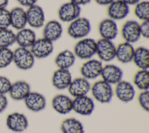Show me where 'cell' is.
<instances>
[{
  "mask_svg": "<svg viewBox=\"0 0 149 133\" xmlns=\"http://www.w3.org/2000/svg\"><path fill=\"white\" fill-rule=\"evenodd\" d=\"M23 101L27 108L33 112L41 111L47 106L45 97L42 93L36 91H30Z\"/></svg>",
  "mask_w": 149,
  "mask_h": 133,
  "instance_id": "obj_16",
  "label": "cell"
},
{
  "mask_svg": "<svg viewBox=\"0 0 149 133\" xmlns=\"http://www.w3.org/2000/svg\"><path fill=\"white\" fill-rule=\"evenodd\" d=\"M36 39V32L31 28L24 27L15 33V43L20 47L30 48Z\"/></svg>",
  "mask_w": 149,
  "mask_h": 133,
  "instance_id": "obj_23",
  "label": "cell"
},
{
  "mask_svg": "<svg viewBox=\"0 0 149 133\" xmlns=\"http://www.w3.org/2000/svg\"><path fill=\"white\" fill-rule=\"evenodd\" d=\"M91 83L84 78L80 76L72 79L68 90L73 98L87 95L90 92Z\"/></svg>",
  "mask_w": 149,
  "mask_h": 133,
  "instance_id": "obj_15",
  "label": "cell"
},
{
  "mask_svg": "<svg viewBox=\"0 0 149 133\" xmlns=\"http://www.w3.org/2000/svg\"><path fill=\"white\" fill-rule=\"evenodd\" d=\"M35 59L30 48L18 47L13 51V62L19 69L26 71L33 68Z\"/></svg>",
  "mask_w": 149,
  "mask_h": 133,
  "instance_id": "obj_4",
  "label": "cell"
},
{
  "mask_svg": "<svg viewBox=\"0 0 149 133\" xmlns=\"http://www.w3.org/2000/svg\"><path fill=\"white\" fill-rule=\"evenodd\" d=\"M13 62V51L9 48H0V69L5 68Z\"/></svg>",
  "mask_w": 149,
  "mask_h": 133,
  "instance_id": "obj_32",
  "label": "cell"
},
{
  "mask_svg": "<svg viewBox=\"0 0 149 133\" xmlns=\"http://www.w3.org/2000/svg\"><path fill=\"white\" fill-rule=\"evenodd\" d=\"M12 82L9 78L5 76L0 75V94L8 93Z\"/></svg>",
  "mask_w": 149,
  "mask_h": 133,
  "instance_id": "obj_35",
  "label": "cell"
},
{
  "mask_svg": "<svg viewBox=\"0 0 149 133\" xmlns=\"http://www.w3.org/2000/svg\"><path fill=\"white\" fill-rule=\"evenodd\" d=\"M140 23L136 20H128L122 25L121 36L124 41L134 44L137 42L141 37L140 33Z\"/></svg>",
  "mask_w": 149,
  "mask_h": 133,
  "instance_id": "obj_10",
  "label": "cell"
},
{
  "mask_svg": "<svg viewBox=\"0 0 149 133\" xmlns=\"http://www.w3.org/2000/svg\"><path fill=\"white\" fill-rule=\"evenodd\" d=\"M62 33V25L56 20H50L45 22L42 27V37L52 43L59 40Z\"/></svg>",
  "mask_w": 149,
  "mask_h": 133,
  "instance_id": "obj_21",
  "label": "cell"
},
{
  "mask_svg": "<svg viewBox=\"0 0 149 133\" xmlns=\"http://www.w3.org/2000/svg\"><path fill=\"white\" fill-rule=\"evenodd\" d=\"M95 108L94 100L87 94L73 98L72 111L82 116L92 114Z\"/></svg>",
  "mask_w": 149,
  "mask_h": 133,
  "instance_id": "obj_8",
  "label": "cell"
},
{
  "mask_svg": "<svg viewBox=\"0 0 149 133\" xmlns=\"http://www.w3.org/2000/svg\"><path fill=\"white\" fill-rule=\"evenodd\" d=\"M130 12L129 6L121 0H115L107 8L108 18L115 20H120L126 18Z\"/></svg>",
  "mask_w": 149,
  "mask_h": 133,
  "instance_id": "obj_18",
  "label": "cell"
},
{
  "mask_svg": "<svg viewBox=\"0 0 149 133\" xmlns=\"http://www.w3.org/2000/svg\"><path fill=\"white\" fill-rule=\"evenodd\" d=\"M132 62L139 69H148L149 50L144 46L134 48Z\"/></svg>",
  "mask_w": 149,
  "mask_h": 133,
  "instance_id": "obj_27",
  "label": "cell"
},
{
  "mask_svg": "<svg viewBox=\"0 0 149 133\" xmlns=\"http://www.w3.org/2000/svg\"><path fill=\"white\" fill-rule=\"evenodd\" d=\"M10 26V11L6 8L0 9V29H8Z\"/></svg>",
  "mask_w": 149,
  "mask_h": 133,
  "instance_id": "obj_34",
  "label": "cell"
},
{
  "mask_svg": "<svg viewBox=\"0 0 149 133\" xmlns=\"http://www.w3.org/2000/svg\"><path fill=\"white\" fill-rule=\"evenodd\" d=\"M133 85L140 91L149 89V71L148 69H139L134 75Z\"/></svg>",
  "mask_w": 149,
  "mask_h": 133,
  "instance_id": "obj_29",
  "label": "cell"
},
{
  "mask_svg": "<svg viewBox=\"0 0 149 133\" xmlns=\"http://www.w3.org/2000/svg\"><path fill=\"white\" fill-rule=\"evenodd\" d=\"M139 106L144 111H149V91L148 90L141 91L137 96Z\"/></svg>",
  "mask_w": 149,
  "mask_h": 133,
  "instance_id": "obj_33",
  "label": "cell"
},
{
  "mask_svg": "<svg viewBox=\"0 0 149 133\" xmlns=\"http://www.w3.org/2000/svg\"><path fill=\"white\" fill-rule=\"evenodd\" d=\"M73 99L65 94H58L53 97L51 106L57 113L65 115L72 111Z\"/></svg>",
  "mask_w": 149,
  "mask_h": 133,
  "instance_id": "obj_17",
  "label": "cell"
},
{
  "mask_svg": "<svg viewBox=\"0 0 149 133\" xmlns=\"http://www.w3.org/2000/svg\"><path fill=\"white\" fill-rule=\"evenodd\" d=\"M30 91V84L25 80H20L12 83L8 93L13 100L20 101L23 100Z\"/></svg>",
  "mask_w": 149,
  "mask_h": 133,
  "instance_id": "obj_22",
  "label": "cell"
},
{
  "mask_svg": "<svg viewBox=\"0 0 149 133\" xmlns=\"http://www.w3.org/2000/svg\"><path fill=\"white\" fill-rule=\"evenodd\" d=\"M54 48V43L42 37L37 38L30 50L35 58L44 59L53 52Z\"/></svg>",
  "mask_w": 149,
  "mask_h": 133,
  "instance_id": "obj_12",
  "label": "cell"
},
{
  "mask_svg": "<svg viewBox=\"0 0 149 133\" xmlns=\"http://www.w3.org/2000/svg\"><path fill=\"white\" fill-rule=\"evenodd\" d=\"M91 30V23L86 17L79 16L69 23L67 33L73 39L80 40L86 37Z\"/></svg>",
  "mask_w": 149,
  "mask_h": 133,
  "instance_id": "obj_2",
  "label": "cell"
},
{
  "mask_svg": "<svg viewBox=\"0 0 149 133\" xmlns=\"http://www.w3.org/2000/svg\"><path fill=\"white\" fill-rule=\"evenodd\" d=\"M61 130L62 133H84L82 123L74 117L63 120L61 124Z\"/></svg>",
  "mask_w": 149,
  "mask_h": 133,
  "instance_id": "obj_28",
  "label": "cell"
},
{
  "mask_svg": "<svg viewBox=\"0 0 149 133\" xmlns=\"http://www.w3.org/2000/svg\"><path fill=\"white\" fill-rule=\"evenodd\" d=\"M72 79L69 69L58 68L52 74L51 83L56 89L62 90L68 89Z\"/></svg>",
  "mask_w": 149,
  "mask_h": 133,
  "instance_id": "obj_20",
  "label": "cell"
},
{
  "mask_svg": "<svg viewBox=\"0 0 149 133\" xmlns=\"http://www.w3.org/2000/svg\"><path fill=\"white\" fill-rule=\"evenodd\" d=\"M9 0H0V9L6 8L8 4Z\"/></svg>",
  "mask_w": 149,
  "mask_h": 133,
  "instance_id": "obj_42",
  "label": "cell"
},
{
  "mask_svg": "<svg viewBox=\"0 0 149 133\" xmlns=\"http://www.w3.org/2000/svg\"><path fill=\"white\" fill-rule=\"evenodd\" d=\"M113 94L121 102L129 103L132 101L136 96L135 87L129 81L122 79L115 85Z\"/></svg>",
  "mask_w": 149,
  "mask_h": 133,
  "instance_id": "obj_7",
  "label": "cell"
},
{
  "mask_svg": "<svg viewBox=\"0 0 149 133\" xmlns=\"http://www.w3.org/2000/svg\"><path fill=\"white\" fill-rule=\"evenodd\" d=\"M95 2L100 5L108 6L115 0H94Z\"/></svg>",
  "mask_w": 149,
  "mask_h": 133,
  "instance_id": "obj_40",
  "label": "cell"
},
{
  "mask_svg": "<svg viewBox=\"0 0 149 133\" xmlns=\"http://www.w3.org/2000/svg\"><path fill=\"white\" fill-rule=\"evenodd\" d=\"M134 14L141 21L149 20V2L140 1L134 5Z\"/></svg>",
  "mask_w": 149,
  "mask_h": 133,
  "instance_id": "obj_30",
  "label": "cell"
},
{
  "mask_svg": "<svg viewBox=\"0 0 149 133\" xmlns=\"http://www.w3.org/2000/svg\"><path fill=\"white\" fill-rule=\"evenodd\" d=\"M103 64L98 59L90 58L86 60L80 68L81 76L90 80L100 76Z\"/></svg>",
  "mask_w": 149,
  "mask_h": 133,
  "instance_id": "obj_6",
  "label": "cell"
},
{
  "mask_svg": "<svg viewBox=\"0 0 149 133\" xmlns=\"http://www.w3.org/2000/svg\"><path fill=\"white\" fill-rule=\"evenodd\" d=\"M123 72L118 65L113 64L103 65L100 76L101 79L111 85H115L123 79Z\"/></svg>",
  "mask_w": 149,
  "mask_h": 133,
  "instance_id": "obj_13",
  "label": "cell"
},
{
  "mask_svg": "<svg viewBox=\"0 0 149 133\" xmlns=\"http://www.w3.org/2000/svg\"><path fill=\"white\" fill-rule=\"evenodd\" d=\"M101 38L112 40L116 38L118 34V27L116 21L108 18L102 19L98 26Z\"/></svg>",
  "mask_w": 149,
  "mask_h": 133,
  "instance_id": "obj_19",
  "label": "cell"
},
{
  "mask_svg": "<svg viewBox=\"0 0 149 133\" xmlns=\"http://www.w3.org/2000/svg\"><path fill=\"white\" fill-rule=\"evenodd\" d=\"M10 11V26L19 30L26 27L27 24L26 12L22 7L17 6Z\"/></svg>",
  "mask_w": 149,
  "mask_h": 133,
  "instance_id": "obj_26",
  "label": "cell"
},
{
  "mask_svg": "<svg viewBox=\"0 0 149 133\" xmlns=\"http://www.w3.org/2000/svg\"><path fill=\"white\" fill-rule=\"evenodd\" d=\"M6 124L8 129L12 131L22 132L27 128L29 121L27 117L23 113L13 112L7 116Z\"/></svg>",
  "mask_w": 149,
  "mask_h": 133,
  "instance_id": "obj_14",
  "label": "cell"
},
{
  "mask_svg": "<svg viewBox=\"0 0 149 133\" xmlns=\"http://www.w3.org/2000/svg\"><path fill=\"white\" fill-rule=\"evenodd\" d=\"M76 59L73 51L65 49L57 54L54 62L58 68L69 69L74 64Z\"/></svg>",
  "mask_w": 149,
  "mask_h": 133,
  "instance_id": "obj_25",
  "label": "cell"
},
{
  "mask_svg": "<svg viewBox=\"0 0 149 133\" xmlns=\"http://www.w3.org/2000/svg\"><path fill=\"white\" fill-rule=\"evenodd\" d=\"M17 2L22 6L27 7V8L37 4V0H17Z\"/></svg>",
  "mask_w": 149,
  "mask_h": 133,
  "instance_id": "obj_38",
  "label": "cell"
},
{
  "mask_svg": "<svg viewBox=\"0 0 149 133\" xmlns=\"http://www.w3.org/2000/svg\"><path fill=\"white\" fill-rule=\"evenodd\" d=\"M116 46L112 40L100 38L96 41V54L102 62H109L115 58Z\"/></svg>",
  "mask_w": 149,
  "mask_h": 133,
  "instance_id": "obj_5",
  "label": "cell"
},
{
  "mask_svg": "<svg viewBox=\"0 0 149 133\" xmlns=\"http://www.w3.org/2000/svg\"><path fill=\"white\" fill-rule=\"evenodd\" d=\"M141 37L145 38H149V20L141 21L139 25Z\"/></svg>",
  "mask_w": 149,
  "mask_h": 133,
  "instance_id": "obj_36",
  "label": "cell"
},
{
  "mask_svg": "<svg viewBox=\"0 0 149 133\" xmlns=\"http://www.w3.org/2000/svg\"><path fill=\"white\" fill-rule=\"evenodd\" d=\"M81 11V6L69 1L61 5L58 10V16L61 22L69 23L80 16Z\"/></svg>",
  "mask_w": 149,
  "mask_h": 133,
  "instance_id": "obj_11",
  "label": "cell"
},
{
  "mask_svg": "<svg viewBox=\"0 0 149 133\" xmlns=\"http://www.w3.org/2000/svg\"><path fill=\"white\" fill-rule=\"evenodd\" d=\"M8 101L5 94H0V113L3 112L7 107Z\"/></svg>",
  "mask_w": 149,
  "mask_h": 133,
  "instance_id": "obj_37",
  "label": "cell"
},
{
  "mask_svg": "<svg viewBox=\"0 0 149 133\" xmlns=\"http://www.w3.org/2000/svg\"><path fill=\"white\" fill-rule=\"evenodd\" d=\"M121 1L130 6L132 5L134 6L136 4H137L141 0H121Z\"/></svg>",
  "mask_w": 149,
  "mask_h": 133,
  "instance_id": "obj_41",
  "label": "cell"
},
{
  "mask_svg": "<svg viewBox=\"0 0 149 133\" xmlns=\"http://www.w3.org/2000/svg\"><path fill=\"white\" fill-rule=\"evenodd\" d=\"M92 98L100 103H108L111 102L113 94L112 85L100 79L91 85L90 92Z\"/></svg>",
  "mask_w": 149,
  "mask_h": 133,
  "instance_id": "obj_1",
  "label": "cell"
},
{
  "mask_svg": "<svg viewBox=\"0 0 149 133\" xmlns=\"http://www.w3.org/2000/svg\"><path fill=\"white\" fill-rule=\"evenodd\" d=\"M27 24L31 29H40L45 23V15L42 7L35 4L26 10Z\"/></svg>",
  "mask_w": 149,
  "mask_h": 133,
  "instance_id": "obj_9",
  "label": "cell"
},
{
  "mask_svg": "<svg viewBox=\"0 0 149 133\" xmlns=\"http://www.w3.org/2000/svg\"><path fill=\"white\" fill-rule=\"evenodd\" d=\"M73 52L80 60L92 58L96 54V40L88 37L80 39L74 44Z\"/></svg>",
  "mask_w": 149,
  "mask_h": 133,
  "instance_id": "obj_3",
  "label": "cell"
},
{
  "mask_svg": "<svg viewBox=\"0 0 149 133\" xmlns=\"http://www.w3.org/2000/svg\"><path fill=\"white\" fill-rule=\"evenodd\" d=\"M132 44L123 41L116 46L115 58L120 63L128 64L132 62L134 51Z\"/></svg>",
  "mask_w": 149,
  "mask_h": 133,
  "instance_id": "obj_24",
  "label": "cell"
},
{
  "mask_svg": "<svg viewBox=\"0 0 149 133\" xmlns=\"http://www.w3.org/2000/svg\"><path fill=\"white\" fill-rule=\"evenodd\" d=\"M15 43V33L10 29H0V48H9Z\"/></svg>",
  "mask_w": 149,
  "mask_h": 133,
  "instance_id": "obj_31",
  "label": "cell"
},
{
  "mask_svg": "<svg viewBox=\"0 0 149 133\" xmlns=\"http://www.w3.org/2000/svg\"><path fill=\"white\" fill-rule=\"evenodd\" d=\"M92 0H70L71 2L74 3L75 4L81 6L82 5H86L88 4Z\"/></svg>",
  "mask_w": 149,
  "mask_h": 133,
  "instance_id": "obj_39",
  "label": "cell"
}]
</instances>
